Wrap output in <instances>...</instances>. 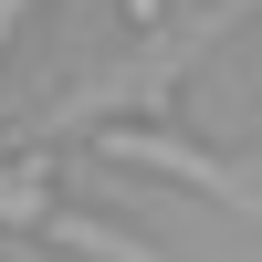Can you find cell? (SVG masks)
Returning <instances> with one entry per match:
<instances>
[{"mask_svg": "<svg viewBox=\"0 0 262 262\" xmlns=\"http://www.w3.org/2000/svg\"><path fill=\"white\" fill-rule=\"evenodd\" d=\"M84 158H95V168H126V179H179V189H200V200H221V210H252L242 158L179 137V126H158V116H105V126H84Z\"/></svg>", "mask_w": 262, "mask_h": 262, "instance_id": "6da1fadb", "label": "cell"}, {"mask_svg": "<svg viewBox=\"0 0 262 262\" xmlns=\"http://www.w3.org/2000/svg\"><path fill=\"white\" fill-rule=\"evenodd\" d=\"M231 21H242V11H221V21H189V32H179V42H158L147 63H116V74H95V84H74V95H53L42 137H84V126L126 116V105H137V116H147V105H168V95H179V74H189V63H200L221 32H231Z\"/></svg>", "mask_w": 262, "mask_h": 262, "instance_id": "7a4b0ae2", "label": "cell"}, {"mask_svg": "<svg viewBox=\"0 0 262 262\" xmlns=\"http://www.w3.org/2000/svg\"><path fill=\"white\" fill-rule=\"evenodd\" d=\"M32 242L42 252H84V262H158L147 231H116V221H95V210H63V200L32 221Z\"/></svg>", "mask_w": 262, "mask_h": 262, "instance_id": "3957f363", "label": "cell"}, {"mask_svg": "<svg viewBox=\"0 0 262 262\" xmlns=\"http://www.w3.org/2000/svg\"><path fill=\"white\" fill-rule=\"evenodd\" d=\"M42 210H53V158H32V147H21V158H0V231H21V242H32Z\"/></svg>", "mask_w": 262, "mask_h": 262, "instance_id": "277c9868", "label": "cell"}, {"mask_svg": "<svg viewBox=\"0 0 262 262\" xmlns=\"http://www.w3.org/2000/svg\"><path fill=\"white\" fill-rule=\"evenodd\" d=\"M32 21V0H0V53H11V32Z\"/></svg>", "mask_w": 262, "mask_h": 262, "instance_id": "5b68a950", "label": "cell"}]
</instances>
